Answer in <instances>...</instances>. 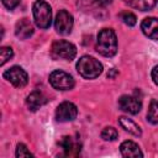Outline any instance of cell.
Returning a JSON list of instances; mask_svg holds the SVG:
<instances>
[{"label": "cell", "mask_w": 158, "mask_h": 158, "mask_svg": "<svg viewBox=\"0 0 158 158\" xmlns=\"http://www.w3.org/2000/svg\"><path fill=\"white\" fill-rule=\"evenodd\" d=\"M96 51L104 57H114L117 52V38L111 28H102L98 35Z\"/></svg>", "instance_id": "cell-1"}, {"label": "cell", "mask_w": 158, "mask_h": 158, "mask_svg": "<svg viewBox=\"0 0 158 158\" xmlns=\"http://www.w3.org/2000/svg\"><path fill=\"white\" fill-rule=\"evenodd\" d=\"M78 73L85 79H94L98 78L102 72V64L90 56L81 57L77 63Z\"/></svg>", "instance_id": "cell-2"}, {"label": "cell", "mask_w": 158, "mask_h": 158, "mask_svg": "<svg viewBox=\"0 0 158 158\" xmlns=\"http://www.w3.org/2000/svg\"><path fill=\"white\" fill-rule=\"evenodd\" d=\"M33 17H35V22L36 25L40 27V28H48L51 26V22H52V10H51V6L40 0V1H36L33 4Z\"/></svg>", "instance_id": "cell-3"}, {"label": "cell", "mask_w": 158, "mask_h": 158, "mask_svg": "<svg viewBox=\"0 0 158 158\" xmlns=\"http://www.w3.org/2000/svg\"><path fill=\"white\" fill-rule=\"evenodd\" d=\"M51 85L57 90H70L74 86V79L63 70H54L49 75Z\"/></svg>", "instance_id": "cell-4"}, {"label": "cell", "mask_w": 158, "mask_h": 158, "mask_svg": "<svg viewBox=\"0 0 158 158\" xmlns=\"http://www.w3.org/2000/svg\"><path fill=\"white\" fill-rule=\"evenodd\" d=\"M52 52L56 57L72 60L77 54V48L73 43L64 40H59L52 44Z\"/></svg>", "instance_id": "cell-5"}, {"label": "cell", "mask_w": 158, "mask_h": 158, "mask_svg": "<svg viewBox=\"0 0 158 158\" xmlns=\"http://www.w3.org/2000/svg\"><path fill=\"white\" fill-rule=\"evenodd\" d=\"M4 78L7 81H10L15 88H23L28 81L27 73L21 67H17V65L7 69L4 73Z\"/></svg>", "instance_id": "cell-6"}, {"label": "cell", "mask_w": 158, "mask_h": 158, "mask_svg": "<svg viewBox=\"0 0 158 158\" xmlns=\"http://www.w3.org/2000/svg\"><path fill=\"white\" fill-rule=\"evenodd\" d=\"M54 27L59 35H69L73 28V16L68 11L60 10L56 16Z\"/></svg>", "instance_id": "cell-7"}, {"label": "cell", "mask_w": 158, "mask_h": 158, "mask_svg": "<svg viewBox=\"0 0 158 158\" xmlns=\"http://www.w3.org/2000/svg\"><path fill=\"white\" fill-rule=\"evenodd\" d=\"M78 115V109L73 102L64 101L56 110V118L59 122L73 121Z\"/></svg>", "instance_id": "cell-8"}, {"label": "cell", "mask_w": 158, "mask_h": 158, "mask_svg": "<svg viewBox=\"0 0 158 158\" xmlns=\"http://www.w3.org/2000/svg\"><path fill=\"white\" fill-rule=\"evenodd\" d=\"M118 106H120V109L122 111L132 114V115H136V114H138L141 111L142 104H141V100L138 98H136V96L122 95L118 99Z\"/></svg>", "instance_id": "cell-9"}, {"label": "cell", "mask_w": 158, "mask_h": 158, "mask_svg": "<svg viewBox=\"0 0 158 158\" xmlns=\"http://www.w3.org/2000/svg\"><path fill=\"white\" fill-rule=\"evenodd\" d=\"M141 30L148 38L158 41V19L146 17L141 23Z\"/></svg>", "instance_id": "cell-10"}, {"label": "cell", "mask_w": 158, "mask_h": 158, "mask_svg": "<svg viewBox=\"0 0 158 158\" xmlns=\"http://www.w3.org/2000/svg\"><path fill=\"white\" fill-rule=\"evenodd\" d=\"M15 35L20 40H26L33 35V26L28 19H21L15 26Z\"/></svg>", "instance_id": "cell-11"}, {"label": "cell", "mask_w": 158, "mask_h": 158, "mask_svg": "<svg viewBox=\"0 0 158 158\" xmlns=\"http://www.w3.org/2000/svg\"><path fill=\"white\" fill-rule=\"evenodd\" d=\"M120 151H121V154L123 157H132V158H137V157H142L143 153L142 151L139 149L138 144L132 142V141H125L121 143L120 146Z\"/></svg>", "instance_id": "cell-12"}, {"label": "cell", "mask_w": 158, "mask_h": 158, "mask_svg": "<svg viewBox=\"0 0 158 158\" xmlns=\"http://www.w3.org/2000/svg\"><path fill=\"white\" fill-rule=\"evenodd\" d=\"M26 102H27V106L31 111H36L37 109H40L46 102V98L41 91H32L27 96Z\"/></svg>", "instance_id": "cell-13"}, {"label": "cell", "mask_w": 158, "mask_h": 158, "mask_svg": "<svg viewBox=\"0 0 158 158\" xmlns=\"http://www.w3.org/2000/svg\"><path fill=\"white\" fill-rule=\"evenodd\" d=\"M118 123L121 125V127H122L125 131L130 132V133L133 135V136H137V137H138V136L142 135V131H141L139 126H138L135 121H132L131 118H127V117L122 116V117L118 118Z\"/></svg>", "instance_id": "cell-14"}, {"label": "cell", "mask_w": 158, "mask_h": 158, "mask_svg": "<svg viewBox=\"0 0 158 158\" xmlns=\"http://www.w3.org/2000/svg\"><path fill=\"white\" fill-rule=\"evenodd\" d=\"M126 4H128L131 7L141 10V11H148L154 7L157 4V0H123Z\"/></svg>", "instance_id": "cell-15"}, {"label": "cell", "mask_w": 158, "mask_h": 158, "mask_svg": "<svg viewBox=\"0 0 158 158\" xmlns=\"http://www.w3.org/2000/svg\"><path fill=\"white\" fill-rule=\"evenodd\" d=\"M147 120L151 123H158V100H152L147 112Z\"/></svg>", "instance_id": "cell-16"}, {"label": "cell", "mask_w": 158, "mask_h": 158, "mask_svg": "<svg viewBox=\"0 0 158 158\" xmlns=\"http://www.w3.org/2000/svg\"><path fill=\"white\" fill-rule=\"evenodd\" d=\"M59 144H60V147L63 148L64 154H67V156L72 154V151H73L74 148H77V146L74 144V142H73L72 137H69V136H64V137L60 139Z\"/></svg>", "instance_id": "cell-17"}, {"label": "cell", "mask_w": 158, "mask_h": 158, "mask_svg": "<svg viewBox=\"0 0 158 158\" xmlns=\"http://www.w3.org/2000/svg\"><path fill=\"white\" fill-rule=\"evenodd\" d=\"M101 138L105 141H115L117 138V131L114 127H105L101 131Z\"/></svg>", "instance_id": "cell-18"}, {"label": "cell", "mask_w": 158, "mask_h": 158, "mask_svg": "<svg viewBox=\"0 0 158 158\" xmlns=\"http://www.w3.org/2000/svg\"><path fill=\"white\" fill-rule=\"evenodd\" d=\"M120 19L123 21V23H126L127 26H135L136 25V15L132 14L131 11H123L120 14Z\"/></svg>", "instance_id": "cell-19"}, {"label": "cell", "mask_w": 158, "mask_h": 158, "mask_svg": "<svg viewBox=\"0 0 158 158\" xmlns=\"http://www.w3.org/2000/svg\"><path fill=\"white\" fill-rule=\"evenodd\" d=\"M14 56L12 48L10 47H1L0 48V65H4L9 59H11Z\"/></svg>", "instance_id": "cell-20"}, {"label": "cell", "mask_w": 158, "mask_h": 158, "mask_svg": "<svg viewBox=\"0 0 158 158\" xmlns=\"http://www.w3.org/2000/svg\"><path fill=\"white\" fill-rule=\"evenodd\" d=\"M33 154L28 151V148L23 144V143H19L16 147V157L21 158V157H32Z\"/></svg>", "instance_id": "cell-21"}, {"label": "cell", "mask_w": 158, "mask_h": 158, "mask_svg": "<svg viewBox=\"0 0 158 158\" xmlns=\"http://www.w3.org/2000/svg\"><path fill=\"white\" fill-rule=\"evenodd\" d=\"M1 1H2L4 6H5L6 9H9V10L15 9V7L20 4V0H1Z\"/></svg>", "instance_id": "cell-22"}, {"label": "cell", "mask_w": 158, "mask_h": 158, "mask_svg": "<svg viewBox=\"0 0 158 158\" xmlns=\"http://www.w3.org/2000/svg\"><path fill=\"white\" fill-rule=\"evenodd\" d=\"M152 79H153L154 84L158 85V65H156V67L152 69Z\"/></svg>", "instance_id": "cell-23"}, {"label": "cell", "mask_w": 158, "mask_h": 158, "mask_svg": "<svg viewBox=\"0 0 158 158\" xmlns=\"http://www.w3.org/2000/svg\"><path fill=\"white\" fill-rule=\"evenodd\" d=\"M116 74H117V72H116L115 69H111V70H110V73H107V77H109V78H114Z\"/></svg>", "instance_id": "cell-24"}, {"label": "cell", "mask_w": 158, "mask_h": 158, "mask_svg": "<svg viewBox=\"0 0 158 158\" xmlns=\"http://www.w3.org/2000/svg\"><path fill=\"white\" fill-rule=\"evenodd\" d=\"M100 4H102V5H107V4H110L112 0H98Z\"/></svg>", "instance_id": "cell-25"}]
</instances>
